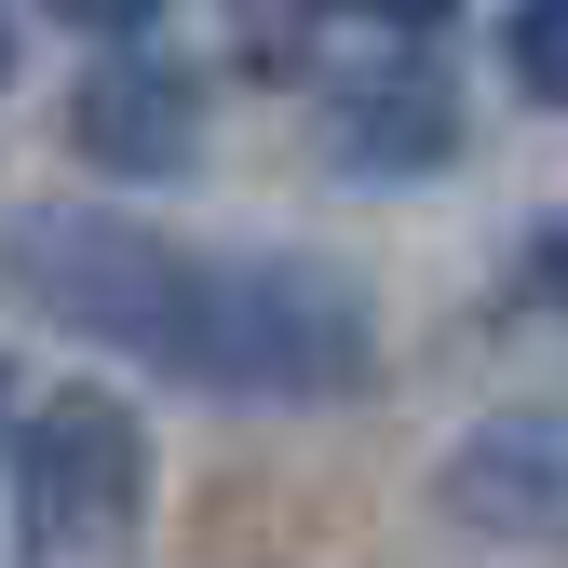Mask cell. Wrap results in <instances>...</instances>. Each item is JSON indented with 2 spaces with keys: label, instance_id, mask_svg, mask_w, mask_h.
Here are the masks:
<instances>
[{
  "label": "cell",
  "instance_id": "1",
  "mask_svg": "<svg viewBox=\"0 0 568 568\" xmlns=\"http://www.w3.org/2000/svg\"><path fill=\"white\" fill-rule=\"evenodd\" d=\"M203 393H257V406H338L379 379V312L366 284L284 244H231L203 257V312H190V366Z\"/></svg>",
  "mask_w": 568,
  "mask_h": 568
},
{
  "label": "cell",
  "instance_id": "2",
  "mask_svg": "<svg viewBox=\"0 0 568 568\" xmlns=\"http://www.w3.org/2000/svg\"><path fill=\"white\" fill-rule=\"evenodd\" d=\"M0 271H14V298L68 338L95 352H135V366H190V312H203V257L135 231V217H95V203H28L14 231H0Z\"/></svg>",
  "mask_w": 568,
  "mask_h": 568
},
{
  "label": "cell",
  "instance_id": "3",
  "mask_svg": "<svg viewBox=\"0 0 568 568\" xmlns=\"http://www.w3.org/2000/svg\"><path fill=\"white\" fill-rule=\"evenodd\" d=\"M14 528H28V568H109L150 528V419L95 379L41 393L14 434Z\"/></svg>",
  "mask_w": 568,
  "mask_h": 568
},
{
  "label": "cell",
  "instance_id": "4",
  "mask_svg": "<svg viewBox=\"0 0 568 568\" xmlns=\"http://www.w3.org/2000/svg\"><path fill=\"white\" fill-rule=\"evenodd\" d=\"M434 515L474 541H568V406H501L434 460Z\"/></svg>",
  "mask_w": 568,
  "mask_h": 568
},
{
  "label": "cell",
  "instance_id": "5",
  "mask_svg": "<svg viewBox=\"0 0 568 568\" xmlns=\"http://www.w3.org/2000/svg\"><path fill=\"white\" fill-rule=\"evenodd\" d=\"M68 150L109 163V176H190V150H203V82L163 68V54H122L109 41V68H82V95H68Z\"/></svg>",
  "mask_w": 568,
  "mask_h": 568
},
{
  "label": "cell",
  "instance_id": "6",
  "mask_svg": "<svg viewBox=\"0 0 568 568\" xmlns=\"http://www.w3.org/2000/svg\"><path fill=\"white\" fill-rule=\"evenodd\" d=\"M325 135L352 176H434L460 150V95L434 82V68H393V82H338L325 95Z\"/></svg>",
  "mask_w": 568,
  "mask_h": 568
},
{
  "label": "cell",
  "instance_id": "7",
  "mask_svg": "<svg viewBox=\"0 0 568 568\" xmlns=\"http://www.w3.org/2000/svg\"><path fill=\"white\" fill-rule=\"evenodd\" d=\"M501 54H515V82H528L541 109H568V0H515Z\"/></svg>",
  "mask_w": 568,
  "mask_h": 568
},
{
  "label": "cell",
  "instance_id": "8",
  "mask_svg": "<svg viewBox=\"0 0 568 568\" xmlns=\"http://www.w3.org/2000/svg\"><path fill=\"white\" fill-rule=\"evenodd\" d=\"M528 298H541V312H568V203L528 231Z\"/></svg>",
  "mask_w": 568,
  "mask_h": 568
},
{
  "label": "cell",
  "instance_id": "9",
  "mask_svg": "<svg viewBox=\"0 0 568 568\" xmlns=\"http://www.w3.org/2000/svg\"><path fill=\"white\" fill-rule=\"evenodd\" d=\"M41 14H54V28H95V41H135L163 0H41Z\"/></svg>",
  "mask_w": 568,
  "mask_h": 568
},
{
  "label": "cell",
  "instance_id": "10",
  "mask_svg": "<svg viewBox=\"0 0 568 568\" xmlns=\"http://www.w3.org/2000/svg\"><path fill=\"white\" fill-rule=\"evenodd\" d=\"M338 14H366V28H434V14H460V0H338Z\"/></svg>",
  "mask_w": 568,
  "mask_h": 568
},
{
  "label": "cell",
  "instance_id": "11",
  "mask_svg": "<svg viewBox=\"0 0 568 568\" xmlns=\"http://www.w3.org/2000/svg\"><path fill=\"white\" fill-rule=\"evenodd\" d=\"M0 82H14V14H0Z\"/></svg>",
  "mask_w": 568,
  "mask_h": 568
}]
</instances>
